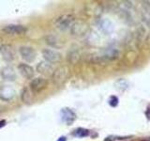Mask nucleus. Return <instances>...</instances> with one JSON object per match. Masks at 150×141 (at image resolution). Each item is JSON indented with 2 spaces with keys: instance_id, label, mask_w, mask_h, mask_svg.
<instances>
[{
  "instance_id": "f257e3e1",
  "label": "nucleus",
  "mask_w": 150,
  "mask_h": 141,
  "mask_svg": "<svg viewBox=\"0 0 150 141\" xmlns=\"http://www.w3.org/2000/svg\"><path fill=\"white\" fill-rule=\"evenodd\" d=\"M69 76V70L67 67H59L54 70L52 74V79L56 84L63 83Z\"/></svg>"
},
{
  "instance_id": "f03ea898",
  "label": "nucleus",
  "mask_w": 150,
  "mask_h": 141,
  "mask_svg": "<svg viewBox=\"0 0 150 141\" xmlns=\"http://www.w3.org/2000/svg\"><path fill=\"white\" fill-rule=\"evenodd\" d=\"M42 56L45 58V61L49 63H57L61 59V55L57 51L53 49H43L42 51Z\"/></svg>"
},
{
  "instance_id": "7ed1b4c3",
  "label": "nucleus",
  "mask_w": 150,
  "mask_h": 141,
  "mask_svg": "<svg viewBox=\"0 0 150 141\" xmlns=\"http://www.w3.org/2000/svg\"><path fill=\"white\" fill-rule=\"evenodd\" d=\"M47 85H48V81L46 79L42 77H37L32 79L30 82V89L33 92H40L46 88Z\"/></svg>"
},
{
  "instance_id": "20e7f679",
  "label": "nucleus",
  "mask_w": 150,
  "mask_h": 141,
  "mask_svg": "<svg viewBox=\"0 0 150 141\" xmlns=\"http://www.w3.org/2000/svg\"><path fill=\"white\" fill-rule=\"evenodd\" d=\"M54 24H55L56 27L59 28L61 30L68 29V28L71 26V25L73 24V17L71 15L60 16L59 18L56 19Z\"/></svg>"
},
{
  "instance_id": "39448f33",
  "label": "nucleus",
  "mask_w": 150,
  "mask_h": 141,
  "mask_svg": "<svg viewBox=\"0 0 150 141\" xmlns=\"http://www.w3.org/2000/svg\"><path fill=\"white\" fill-rule=\"evenodd\" d=\"M19 52L22 58L27 62H33L36 58V52L30 46H22Z\"/></svg>"
},
{
  "instance_id": "423d86ee",
  "label": "nucleus",
  "mask_w": 150,
  "mask_h": 141,
  "mask_svg": "<svg viewBox=\"0 0 150 141\" xmlns=\"http://www.w3.org/2000/svg\"><path fill=\"white\" fill-rule=\"evenodd\" d=\"M3 31L8 35H23L26 31V28L21 25H8L3 28Z\"/></svg>"
},
{
  "instance_id": "0eeeda50",
  "label": "nucleus",
  "mask_w": 150,
  "mask_h": 141,
  "mask_svg": "<svg viewBox=\"0 0 150 141\" xmlns=\"http://www.w3.org/2000/svg\"><path fill=\"white\" fill-rule=\"evenodd\" d=\"M18 70L20 73L26 79H31L34 76V70L30 65L26 63H20L18 66Z\"/></svg>"
},
{
  "instance_id": "6e6552de",
  "label": "nucleus",
  "mask_w": 150,
  "mask_h": 141,
  "mask_svg": "<svg viewBox=\"0 0 150 141\" xmlns=\"http://www.w3.org/2000/svg\"><path fill=\"white\" fill-rule=\"evenodd\" d=\"M37 70L43 75H51V76L54 73V70H53V67H52L51 63L47 62V61H41V62L38 64Z\"/></svg>"
},
{
  "instance_id": "1a4fd4ad",
  "label": "nucleus",
  "mask_w": 150,
  "mask_h": 141,
  "mask_svg": "<svg viewBox=\"0 0 150 141\" xmlns=\"http://www.w3.org/2000/svg\"><path fill=\"white\" fill-rule=\"evenodd\" d=\"M1 53L5 59L7 60H12L14 58V51L11 46L5 44L1 47Z\"/></svg>"
},
{
  "instance_id": "9d476101",
  "label": "nucleus",
  "mask_w": 150,
  "mask_h": 141,
  "mask_svg": "<svg viewBox=\"0 0 150 141\" xmlns=\"http://www.w3.org/2000/svg\"><path fill=\"white\" fill-rule=\"evenodd\" d=\"M22 102L25 103H30L33 101V91L30 88H23L21 95Z\"/></svg>"
},
{
  "instance_id": "9b49d317",
  "label": "nucleus",
  "mask_w": 150,
  "mask_h": 141,
  "mask_svg": "<svg viewBox=\"0 0 150 141\" xmlns=\"http://www.w3.org/2000/svg\"><path fill=\"white\" fill-rule=\"evenodd\" d=\"M46 42L48 43L49 45H51L52 47H54V48H58V47L60 46L58 44V40L56 39L55 37L54 36H48V37H46Z\"/></svg>"
}]
</instances>
